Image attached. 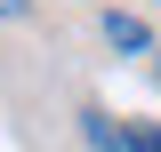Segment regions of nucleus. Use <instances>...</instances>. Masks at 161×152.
I'll return each instance as SVG.
<instances>
[{
    "mask_svg": "<svg viewBox=\"0 0 161 152\" xmlns=\"http://www.w3.org/2000/svg\"><path fill=\"white\" fill-rule=\"evenodd\" d=\"M121 152H161V120H129L121 128Z\"/></svg>",
    "mask_w": 161,
    "mask_h": 152,
    "instance_id": "obj_3",
    "label": "nucleus"
},
{
    "mask_svg": "<svg viewBox=\"0 0 161 152\" xmlns=\"http://www.w3.org/2000/svg\"><path fill=\"white\" fill-rule=\"evenodd\" d=\"M0 16H24V0H0Z\"/></svg>",
    "mask_w": 161,
    "mask_h": 152,
    "instance_id": "obj_4",
    "label": "nucleus"
},
{
    "mask_svg": "<svg viewBox=\"0 0 161 152\" xmlns=\"http://www.w3.org/2000/svg\"><path fill=\"white\" fill-rule=\"evenodd\" d=\"M105 40H113L121 56H153V32H145L129 8H113V16H105Z\"/></svg>",
    "mask_w": 161,
    "mask_h": 152,
    "instance_id": "obj_1",
    "label": "nucleus"
},
{
    "mask_svg": "<svg viewBox=\"0 0 161 152\" xmlns=\"http://www.w3.org/2000/svg\"><path fill=\"white\" fill-rule=\"evenodd\" d=\"M80 136L97 152H121V128H113V112H80Z\"/></svg>",
    "mask_w": 161,
    "mask_h": 152,
    "instance_id": "obj_2",
    "label": "nucleus"
}]
</instances>
